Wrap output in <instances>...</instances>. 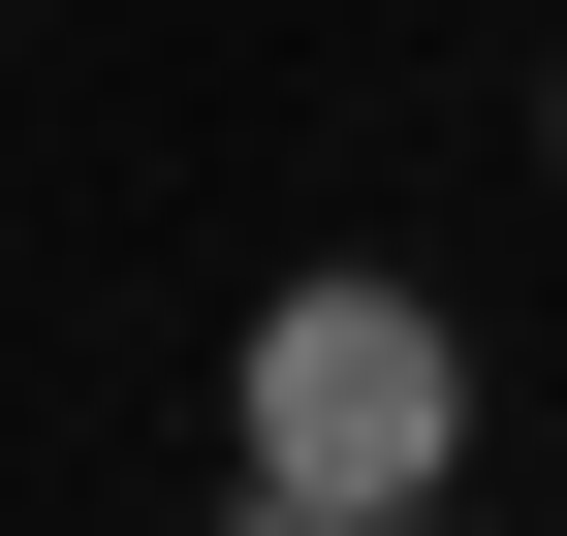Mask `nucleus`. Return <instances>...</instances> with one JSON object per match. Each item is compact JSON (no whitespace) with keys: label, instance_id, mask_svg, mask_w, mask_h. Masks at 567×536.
<instances>
[{"label":"nucleus","instance_id":"2","mask_svg":"<svg viewBox=\"0 0 567 536\" xmlns=\"http://www.w3.org/2000/svg\"><path fill=\"white\" fill-rule=\"evenodd\" d=\"M536 158H567V95H536Z\"/></svg>","mask_w":567,"mask_h":536},{"label":"nucleus","instance_id":"1","mask_svg":"<svg viewBox=\"0 0 567 536\" xmlns=\"http://www.w3.org/2000/svg\"><path fill=\"white\" fill-rule=\"evenodd\" d=\"M221 474H252V536H410V505L473 474V316H442V285H379V252H316V285H252Z\"/></svg>","mask_w":567,"mask_h":536}]
</instances>
